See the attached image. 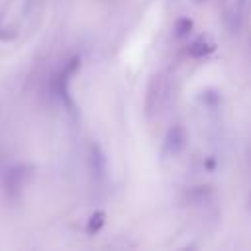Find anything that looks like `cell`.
Here are the masks:
<instances>
[{
    "label": "cell",
    "mask_w": 251,
    "mask_h": 251,
    "mask_svg": "<svg viewBox=\"0 0 251 251\" xmlns=\"http://www.w3.org/2000/svg\"><path fill=\"white\" fill-rule=\"evenodd\" d=\"M169 96H171V80H169V76L165 73L153 75L149 84H147V92H145V114L149 118L159 116L167 108Z\"/></svg>",
    "instance_id": "cell-1"
},
{
    "label": "cell",
    "mask_w": 251,
    "mask_h": 251,
    "mask_svg": "<svg viewBox=\"0 0 251 251\" xmlns=\"http://www.w3.org/2000/svg\"><path fill=\"white\" fill-rule=\"evenodd\" d=\"M184 145H186V129H184L180 124H175V126L167 131V135H165V141H163V155H165L167 159L176 157L178 153H182Z\"/></svg>",
    "instance_id": "cell-2"
},
{
    "label": "cell",
    "mask_w": 251,
    "mask_h": 251,
    "mask_svg": "<svg viewBox=\"0 0 251 251\" xmlns=\"http://www.w3.org/2000/svg\"><path fill=\"white\" fill-rule=\"evenodd\" d=\"M29 176H31V167H27V165H14V167L8 171L6 178H4L8 194H10V196H18Z\"/></svg>",
    "instance_id": "cell-3"
},
{
    "label": "cell",
    "mask_w": 251,
    "mask_h": 251,
    "mask_svg": "<svg viewBox=\"0 0 251 251\" xmlns=\"http://www.w3.org/2000/svg\"><path fill=\"white\" fill-rule=\"evenodd\" d=\"M249 0H233L231 2V10L227 14V27L229 31H237L245 20V12H247Z\"/></svg>",
    "instance_id": "cell-4"
},
{
    "label": "cell",
    "mask_w": 251,
    "mask_h": 251,
    "mask_svg": "<svg viewBox=\"0 0 251 251\" xmlns=\"http://www.w3.org/2000/svg\"><path fill=\"white\" fill-rule=\"evenodd\" d=\"M216 49V45L208 39V37H198V39H194L190 45H188V55L190 57H194V59H202V57H206V55H210L212 51Z\"/></svg>",
    "instance_id": "cell-5"
},
{
    "label": "cell",
    "mask_w": 251,
    "mask_h": 251,
    "mask_svg": "<svg viewBox=\"0 0 251 251\" xmlns=\"http://www.w3.org/2000/svg\"><path fill=\"white\" fill-rule=\"evenodd\" d=\"M90 163H92V171L96 175H104V167H106V159L100 151L98 145H92L90 147Z\"/></svg>",
    "instance_id": "cell-6"
},
{
    "label": "cell",
    "mask_w": 251,
    "mask_h": 251,
    "mask_svg": "<svg viewBox=\"0 0 251 251\" xmlns=\"http://www.w3.org/2000/svg\"><path fill=\"white\" fill-rule=\"evenodd\" d=\"M190 27H192V22H190V20H186V18H182V20H178V22L175 24V31H176V35H178V37L186 35Z\"/></svg>",
    "instance_id": "cell-7"
},
{
    "label": "cell",
    "mask_w": 251,
    "mask_h": 251,
    "mask_svg": "<svg viewBox=\"0 0 251 251\" xmlns=\"http://www.w3.org/2000/svg\"><path fill=\"white\" fill-rule=\"evenodd\" d=\"M104 224V214H92V218H90V222H88V231L90 233H94V231H98L100 229V226Z\"/></svg>",
    "instance_id": "cell-8"
},
{
    "label": "cell",
    "mask_w": 251,
    "mask_h": 251,
    "mask_svg": "<svg viewBox=\"0 0 251 251\" xmlns=\"http://www.w3.org/2000/svg\"><path fill=\"white\" fill-rule=\"evenodd\" d=\"M198 2H202V0H198Z\"/></svg>",
    "instance_id": "cell-9"
}]
</instances>
